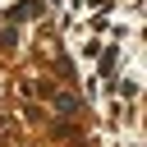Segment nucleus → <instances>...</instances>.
I'll use <instances>...</instances> for the list:
<instances>
[{
	"instance_id": "nucleus-1",
	"label": "nucleus",
	"mask_w": 147,
	"mask_h": 147,
	"mask_svg": "<svg viewBox=\"0 0 147 147\" xmlns=\"http://www.w3.org/2000/svg\"><path fill=\"white\" fill-rule=\"evenodd\" d=\"M55 110H60V115H78V96H74V92H60V96H55Z\"/></svg>"
},
{
	"instance_id": "nucleus-2",
	"label": "nucleus",
	"mask_w": 147,
	"mask_h": 147,
	"mask_svg": "<svg viewBox=\"0 0 147 147\" xmlns=\"http://www.w3.org/2000/svg\"><path fill=\"white\" fill-rule=\"evenodd\" d=\"M41 14V0H23L18 9H14V18H37Z\"/></svg>"
}]
</instances>
